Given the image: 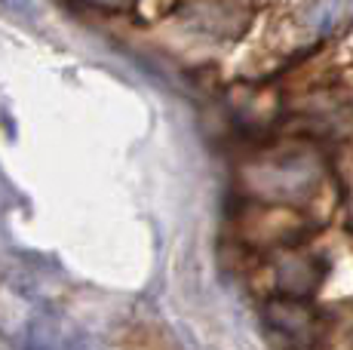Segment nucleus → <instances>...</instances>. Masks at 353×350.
<instances>
[{
  "mask_svg": "<svg viewBox=\"0 0 353 350\" xmlns=\"http://www.w3.org/2000/svg\"><path fill=\"white\" fill-rule=\"evenodd\" d=\"M90 6H99V10H108V12H123L135 0H86Z\"/></svg>",
  "mask_w": 353,
  "mask_h": 350,
  "instance_id": "0eeeda50",
  "label": "nucleus"
},
{
  "mask_svg": "<svg viewBox=\"0 0 353 350\" xmlns=\"http://www.w3.org/2000/svg\"><path fill=\"white\" fill-rule=\"evenodd\" d=\"M185 19L194 25V28H203L206 34H215V37L234 34V31L243 28L240 10H236V6H228L225 0H194V3L188 6Z\"/></svg>",
  "mask_w": 353,
  "mask_h": 350,
  "instance_id": "f03ea898",
  "label": "nucleus"
},
{
  "mask_svg": "<svg viewBox=\"0 0 353 350\" xmlns=\"http://www.w3.org/2000/svg\"><path fill=\"white\" fill-rule=\"evenodd\" d=\"M249 187L268 200H301L314 194L320 181V166L307 154H280L246 172Z\"/></svg>",
  "mask_w": 353,
  "mask_h": 350,
  "instance_id": "f257e3e1",
  "label": "nucleus"
},
{
  "mask_svg": "<svg viewBox=\"0 0 353 350\" xmlns=\"http://www.w3.org/2000/svg\"><path fill=\"white\" fill-rule=\"evenodd\" d=\"M320 280H323V267L314 255H289V258H283L276 265V282L292 298L314 292Z\"/></svg>",
  "mask_w": 353,
  "mask_h": 350,
  "instance_id": "7ed1b4c3",
  "label": "nucleus"
},
{
  "mask_svg": "<svg viewBox=\"0 0 353 350\" xmlns=\"http://www.w3.org/2000/svg\"><path fill=\"white\" fill-rule=\"evenodd\" d=\"M304 22L320 37L341 34L353 25V0H314Z\"/></svg>",
  "mask_w": 353,
  "mask_h": 350,
  "instance_id": "39448f33",
  "label": "nucleus"
},
{
  "mask_svg": "<svg viewBox=\"0 0 353 350\" xmlns=\"http://www.w3.org/2000/svg\"><path fill=\"white\" fill-rule=\"evenodd\" d=\"M6 10H12L16 16H37L40 0H0Z\"/></svg>",
  "mask_w": 353,
  "mask_h": 350,
  "instance_id": "423d86ee",
  "label": "nucleus"
},
{
  "mask_svg": "<svg viewBox=\"0 0 353 350\" xmlns=\"http://www.w3.org/2000/svg\"><path fill=\"white\" fill-rule=\"evenodd\" d=\"M270 326L280 335H286L292 344H314L316 341V320L310 311H304L295 301H286V305H274L270 307Z\"/></svg>",
  "mask_w": 353,
  "mask_h": 350,
  "instance_id": "20e7f679",
  "label": "nucleus"
}]
</instances>
